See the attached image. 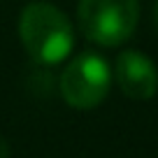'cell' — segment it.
<instances>
[{
	"label": "cell",
	"instance_id": "obj_1",
	"mask_svg": "<svg viewBox=\"0 0 158 158\" xmlns=\"http://www.w3.org/2000/svg\"><path fill=\"white\" fill-rule=\"evenodd\" d=\"M19 35L35 63L56 65L72 51L74 33L68 16L51 2H30L19 19Z\"/></svg>",
	"mask_w": 158,
	"mask_h": 158
},
{
	"label": "cell",
	"instance_id": "obj_2",
	"mask_svg": "<svg viewBox=\"0 0 158 158\" xmlns=\"http://www.w3.org/2000/svg\"><path fill=\"white\" fill-rule=\"evenodd\" d=\"M79 28L100 47H118L135 33L139 19L137 0H79Z\"/></svg>",
	"mask_w": 158,
	"mask_h": 158
},
{
	"label": "cell",
	"instance_id": "obj_3",
	"mask_svg": "<svg viewBox=\"0 0 158 158\" xmlns=\"http://www.w3.org/2000/svg\"><path fill=\"white\" fill-rule=\"evenodd\" d=\"M112 72L102 56L79 54L60 74V95L74 109H93L107 98Z\"/></svg>",
	"mask_w": 158,
	"mask_h": 158
},
{
	"label": "cell",
	"instance_id": "obj_4",
	"mask_svg": "<svg viewBox=\"0 0 158 158\" xmlns=\"http://www.w3.org/2000/svg\"><path fill=\"white\" fill-rule=\"evenodd\" d=\"M118 89L133 100H149L158 91V70L142 51H123L114 65Z\"/></svg>",
	"mask_w": 158,
	"mask_h": 158
},
{
	"label": "cell",
	"instance_id": "obj_5",
	"mask_svg": "<svg viewBox=\"0 0 158 158\" xmlns=\"http://www.w3.org/2000/svg\"><path fill=\"white\" fill-rule=\"evenodd\" d=\"M153 23H156V33H158V0H156V10H153Z\"/></svg>",
	"mask_w": 158,
	"mask_h": 158
}]
</instances>
